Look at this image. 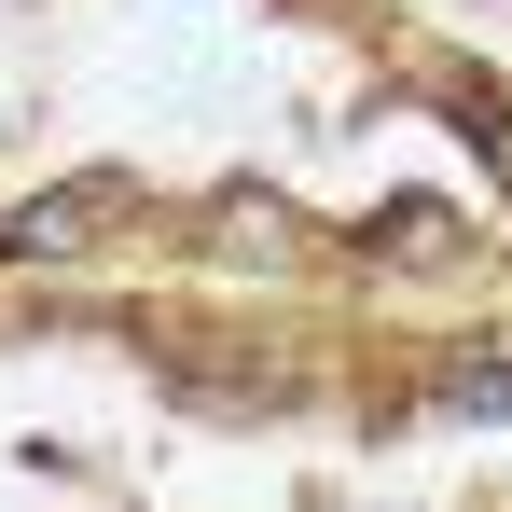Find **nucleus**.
I'll return each instance as SVG.
<instances>
[{
  "label": "nucleus",
  "mask_w": 512,
  "mask_h": 512,
  "mask_svg": "<svg viewBox=\"0 0 512 512\" xmlns=\"http://www.w3.org/2000/svg\"><path fill=\"white\" fill-rule=\"evenodd\" d=\"M125 208H139V180H125V167H84V180H56V194H28V208L0 222V263H70V250H97Z\"/></svg>",
  "instance_id": "1"
},
{
  "label": "nucleus",
  "mask_w": 512,
  "mask_h": 512,
  "mask_svg": "<svg viewBox=\"0 0 512 512\" xmlns=\"http://www.w3.org/2000/svg\"><path fill=\"white\" fill-rule=\"evenodd\" d=\"M443 402L457 416H512V346H457L443 360Z\"/></svg>",
  "instance_id": "2"
},
{
  "label": "nucleus",
  "mask_w": 512,
  "mask_h": 512,
  "mask_svg": "<svg viewBox=\"0 0 512 512\" xmlns=\"http://www.w3.org/2000/svg\"><path fill=\"white\" fill-rule=\"evenodd\" d=\"M374 250H388V263H429V250H457V208H429V194H416V208H388V236H374Z\"/></svg>",
  "instance_id": "3"
}]
</instances>
